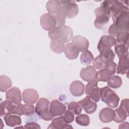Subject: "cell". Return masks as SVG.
Instances as JSON below:
<instances>
[{"instance_id": "cell-1", "label": "cell", "mask_w": 129, "mask_h": 129, "mask_svg": "<svg viewBox=\"0 0 129 129\" xmlns=\"http://www.w3.org/2000/svg\"><path fill=\"white\" fill-rule=\"evenodd\" d=\"M46 8L48 13L55 18L57 26L64 25L67 15L61 1H49L46 4Z\"/></svg>"}, {"instance_id": "cell-2", "label": "cell", "mask_w": 129, "mask_h": 129, "mask_svg": "<svg viewBox=\"0 0 129 129\" xmlns=\"http://www.w3.org/2000/svg\"><path fill=\"white\" fill-rule=\"evenodd\" d=\"M48 35L51 39H57L64 43H68L73 38V31L69 26L58 25L54 29L49 31Z\"/></svg>"}, {"instance_id": "cell-3", "label": "cell", "mask_w": 129, "mask_h": 129, "mask_svg": "<svg viewBox=\"0 0 129 129\" xmlns=\"http://www.w3.org/2000/svg\"><path fill=\"white\" fill-rule=\"evenodd\" d=\"M100 95L101 100L109 107L114 108L118 106L119 97L108 86H105L100 89Z\"/></svg>"}, {"instance_id": "cell-4", "label": "cell", "mask_w": 129, "mask_h": 129, "mask_svg": "<svg viewBox=\"0 0 129 129\" xmlns=\"http://www.w3.org/2000/svg\"><path fill=\"white\" fill-rule=\"evenodd\" d=\"M94 12L96 15V19L94 23V26L98 29H102L109 22L111 12L105 10L100 6L96 8Z\"/></svg>"}, {"instance_id": "cell-5", "label": "cell", "mask_w": 129, "mask_h": 129, "mask_svg": "<svg viewBox=\"0 0 129 129\" xmlns=\"http://www.w3.org/2000/svg\"><path fill=\"white\" fill-rule=\"evenodd\" d=\"M49 101L47 99L41 98L37 101L35 107L36 113L40 118L46 121L51 120L53 118L49 113Z\"/></svg>"}, {"instance_id": "cell-6", "label": "cell", "mask_w": 129, "mask_h": 129, "mask_svg": "<svg viewBox=\"0 0 129 129\" xmlns=\"http://www.w3.org/2000/svg\"><path fill=\"white\" fill-rule=\"evenodd\" d=\"M40 23L42 28L49 32L54 29L57 25L54 17L49 13L43 14L41 15L40 19Z\"/></svg>"}, {"instance_id": "cell-7", "label": "cell", "mask_w": 129, "mask_h": 129, "mask_svg": "<svg viewBox=\"0 0 129 129\" xmlns=\"http://www.w3.org/2000/svg\"><path fill=\"white\" fill-rule=\"evenodd\" d=\"M61 2L64 8L67 17L73 18L78 15L79 11V7L75 1L61 0Z\"/></svg>"}, {"instance_id": "cell-8", "label": "cell", "mask_w": 129, "mask_h": 129, "mask_svg": "<svg viewBox=\"0 0 129 129\" xmlns=\"http://www.w3.org/2000/svg\"><path fill=\"white\" fill-rule=\"evenodd\" d=\"M116 42V39L114 37L110 35H103L101 37L99 41L97 48L99 52L111 49V47L114 46Z\"/></svg>"}, {"instance_id": "cell-9", "label": "cell", "mask_w": 129, "mask_h": 129, "mask_svg": "<svg viewBox=\"0 0 129 129\" xmlns=\"http://www.w3.org/2000/svg\"><path fill=\"white\" fill-rule=\"evenodd\" d=\"M66 111V105L58 100H53L50 102L49 113L52 117L62 115Z\"/></svg>"}, {"instance_id": "cell-10", "label": "cell", "mask_w": 129, "mask_h": 129, "mask_svg": "<svg viewBox=\"0 0 129 129\" xmlns=\"http://www.w3.org/2000/svg\"><path fill=\"white\" fill-rule=\"evenodd\" d=\"M35 111V108L33 104L20 103L17 105L16 109L13 114L19 116L24 115L26 116H31L34 114Z\"/></svg>"}, {"instance_id": "cell-11", "label": "cell", "mask_w": 129, "mask_h": 129, "mask_svg": "<svg viewBox=\"0 0 129 129\" xmlns=\"http://www.w3.org/2000/svg\"><path fill=\"white\" fill-rule=\"evenodd\" d=\"M71 43L79 52L87 50L89 46V41L85 37L79 35L73 37Z\"/></svg>"}, {"instance_id": "cell-12", "label": "cell", "mask_w": 129, "mask_h": 129, "mask_svg": "<svg viewBox=\"0 0 129 129\" xmlns=\"http://www.w3.org/2000/svg\"><path fill=\"white\" fill-rule=\"evenodd\" d=\"M6 97V99L16 105L21 103L22 100L21 91L20 89L16 87H14L7 91Z\"/></svg>"}, {"instance_id": "cell-13", "label": "cell", "mask_w": 129, "mask_h": 129, "mask_svg": "<svg viewBox=\"0 0 129 129\" xmlns=\"http://www.w3.org/2000/svg\"><path fill=\"white\" fill-rule=\"evenodd\" d=\"M78 103L88 114H92L94 113L97 107L96 103L92 100L88 95L82 100L79 101Z\"/></svg>"}, {"instance_id": "cell-14", "label": "cell", "mask_w": 129, "mask_h": 129, "mask_svg": "<svg viewBox=\"0 0 129 129\" xmlns=\"http://www.w3.org/2000/svg\"><path fill=\"white\" fill-rule=\"evenodd\" d=\"M23 101L26 104H33L36 102L39 98L38 92L33 89H26L22 93Z\"/></svg>"}, {"instance_id": "cell-15", "label": "cell", "mask_w": 129, "mask_h": 129, "mask_svg": "<svg viewBox=\"0 0 129 129\" xmlns=\"http://www.w3.org/2000/svg\"><path fill=\"white\" fill-rule=\"evenodd\" d=\"M119 28L125 30H128L129 11H125L119 14L113 21Z\"/></svg>"}, {"instance_id": "cell-16", "label": "cell", "mask_w": 129, "mask_h": 129, "mask_svg": "<svg viewBox=\"0 0 129 129\" xmlns=\"http://www.w3.org/2000/svg\"><path fill=\"white\" fill-rule=\"evenodd\" d=\"M96 70L92 66H88L85 68H83L80 71V77L86 82H90L95 79Z\"/></svg>"}, {"instance_id": "cell-17", "label": "cell", "mask_w": 129, "mask_h": 129, "mask_svg": "<svg viewBox=\"0 0 129 129\" xmlns=\"http://www.w3.org/2000/svg\"><path fill=\"white\" fill-rule=\"evenodd\" d=\"M17 105L11 101L6 100L2 102L0 105V115L1 117L13 114Z\"/></svg>"}, {"instance_id": "cell-18", "label": "cell", "mask_w": 129, "mask_h": 129, "mask_svg": "<svg viewBox=\"0 0 129 129\" xmlns=\"http://www.w3.org/2000/svg\"><path fill=\"white\" fill-rule=\"evenodd\" d=\"M48 128L63 129V128H73L71 125L67 122L63 115L56 117L52 119L51 123L47 127Z\"/></svg>"}, {"instance_id": "cell-19", "label": "cell", "mask_w": 129, "mask_h": 129, "mask_svg": "<svg viewBox=\"0 0 129 129\" xmlns=\"http://www.w3.org/2000/svg\"><path fill=\"white\" fill-rule=\"evenodd\" d=\"M115 116L114 110L109 107L102 109L99 114L100 120L104 123H108L113 120Z\"/></svg>"}, {"instance_id": "cell-20", "label": "cell", "mask_w": 129, "mask_h": 129, "mask_svg": "<svg viewBox=\"0 0 129 129\" xmlns=\"http://www.w3.org/2000/svg\"><path fill=\"white\" fill-rule=\"evenodd\" d=\"M70 90L73 96L76 97L81 96L84 93L85 86L82 82L78 80L75 81L71 84Z\"/></svg>"}, {"instance_id": "cell-21", "label": "cell", "mask_w": 129, "mask_h": 129, "mask_svg": "<svg viewBox=\"0 0 129 129\" xmlns=\"http://www.w3.org/2000/svg\"><path fill=\"white\" fill-rule=\"evenodd\" d=\"M64 53L66 57L70 59H74L78 57L79 51L72 44L71 42L65 44Z\"/></svg>"}, {"instance_id": "cell-22", "label": "cell", "mask_w": 129, "mask_h": 129, "mask_svg": "<svg viewBox=\"0 0 129 129\" xmlns=\"http://www.w3.org/2000/svg\"><path fill=\"white\" fill-rule=\"evenodd\" d=\"M114 113L115 116L113 120L117 123L124 121L128 116V109H126L121 105L114 110Z\"/></svg>"}, {"instance_id": "cell-23", "label": "cell", "mask_w": 129, "mask_h": 129, "mask_svg": "<svg viewBox=\"0 0 129 129\" xmlns=\"http://www.w3.org/2000/svg\"><path fill=\"white\" fill-rule=\"evenodd\" d=\"M128 71V56L119 58V61L117 67V73L121 75L126 74Z\"/></svg>"}, {"instance_id": "cell-24", "label": "cell", "mask_w": 129, "mask_h": 129, "mask_svg": "<svg viewBox=\"0 0 129 129\" xmlns=\"http://www.w3.org/2000/svg\"><path fill=\"white\" fill-rule=\"evenodd\" d=\"M4 118L6 124L8 126L11 127L19 125L22 123V120L21 117L15 114L5 115Z\"/></svg>"}, {"instance_id": "cell-25", "label": "cell", "mask_w": 129, "mask_h": 129, "mask_svg": "<svg viewBox=\"0 0 129 129\" xmlns=\"http://www.w3.org/2000/svg\"><path fill=\"white\" fill-rule=\"evenodd\" d=\"M113 74L107 69L104 68L96 72L95 79L99 82H107Z\"/></svg>"}, {"instance_id": "cell-26", "label": "cell", "mask_w": 129, "mask_h": 129, "mask_svg": "<svg viewBox=\"0 0 129 129\" xmlns=\"http://www.w3.org/2000/svg\"><path fill=\"white\" fill-rule=\"evenodd\" d=\"M65 47L64 43L57 39H51L50 47L51 50L56 53H61L64 51Z\"/></svg>"}, {"instance_id": "cell-27", "label": "cell", "mask_w": 129, "mask_h": 129, "mask_svg": "<svg viewBox=\"0 0 129 129\" xmlns=\"http://www.w3.org/2000/svg\"><path fill=\"white\" fill-rule=\"evenodd\" d=\"M115 52L118 58L128 56V46L122 44H115Z\"/></svg>"}, {"instance_id": "cell-28", "label": "cell", "mask_w": 129, "mask_h": 129, "mask_svg": "<svg viewBox=\"0 0 129 129\" xmlns=\"http://www.w3.org/2000/svg\"><path fill=\"white\" fill-rule=\"evenodd\" d=\"M108 60L104 56L99 54L97 56L94 60L93 62V67L95 69L101 70L105 68L106 62Z\"/></svg>"}, {"instance_id": "cell-29", "label": "cell", "mask_w": 129, "mask_h": 129, "mask_svg": "<svg viewBox=\"0 0 129 129\" xmlns=\"http://www.w3.org/2000/svg\"><path fill=\"white\" fill-rule=\"evenodd\" d=\"M12 82L11 79L6 76L2 75L0 77V91L4 92L7 91L8 89L11 87Z\"/></svg>"}, {"instance_id": "cell-30", "label": "cell", "mask_w": 129, "mask_h": 129, "mask_svg": "<svg viewBox=\"0 0 129 129\" xmlns=\"http://www.w3.org/2000/svg\"><path fill=\"white\" fill-rule=\"evenodd\" d=\"M94 56L92 52L88 50H85L82 52L80 56V61L83 64H90L93 60Z\"/></svg>"}, {"instance_id": "cell-31", "label": "cell", "mask_w": 129, "mask_h": 129, "mask_svg": "<svg viewBox=\"0 0 129 129\" xmlns=\"http://www.w3.org/2000/svg\"><path fill=\"white\" fill-rule=\"evenodd\" d=\"M107 84L113 89L118 88L122 85V79L118 76L112 75L107 81Z\"/></svg>"}, {"instance_id": "cell-32", "label": "cell", "mask_w": 129, "mask_h": 129, "mask_svg": "<svg viewBox=\"0 0 129 129\" xmlns=\"http://www.w3.org/2000/svg\"><path fill=\"white\" fill-rule=\"evenodd\" d=\"M128 30H122L116 37L115 44H122L128 46Z\"/></svg>"}, {"instance_id": "cell-33", "label": "cell", "mask_w": 129, "mask_h": 129, "mask_svg": "<svg viewBox=\"0 0 129 129\" xmlns=\"http://www.w3.org/2000/svg\"><path fill=\"white\" fill-rule=\"evenodd\" d=\"M76 122L80 125L86 126L90 124V118L87 114H81L76 117Z\"/></svg>"}, {"instance_id": "cell-34", "label": "cell", "mask_w": 129, "mask_h": 129, "mask_svg": "<svg viewBox=\"0 0 129 129\" xmlns=\"http://www.w3.org/2000/svg\"><path fill=\"white\" fill-rule=\"evenodd\" d=\"M68 110L72 111L74 114L79 115L81 113L82 110V107L78 103L75 101L70 102L68 106Z\"/></svg>"}, {"instance_id": "cell-35", "label": "cell", "mask_w": 129, "mask_h": 129, "mask_svg": "<svg viewBox=\"0 0 129 129\" xmlns=\"http://www.w3.org/2000/svg\"><path fill=\"white\" fill-rule=\"evenodd\" d=\"M123 29L119 28L116 24L113 23L108 29V33L112 37H117V35L122 31Z\"/></svg>"}, {"instance_id": "cell-36", "label": "cell", "mask_w": 129, "mask_h": 129, "mask_svg": "<svg viewBox=\"0 0 129 129\" xmlns=\"http://www.w3.org/2000/svg\"><path fill=\"white\" fill-rule=\"evenodd\" d=\"M100 89L98 86L94 87L90 92L89 94V96L91 98V99L95 101V102H97L100 100Z\"/></svg>"}, {"instance_id": "cell-37", "label": "cell", "mask_w": 129, "mask_h": 129, "mask_svg": "<svg viewBox=\"0 0 129 129\" xmlns=\"http://www.w3.org/2000/svg\"><path fill=\"white\" fill-rule=\"evenodd\" d=\"M98 81L95 79L91 81L88 83L85 87V93L87 95H89L91 90L95 87L97 86Z\"/></svg>"}, {"instance_id": "cell-38", "label": "cell", "mask_w": 129, "mask_h": 129, "mask_svg": "<svg viewBox=\"0 0 129 129\" xmlns=\"http://www.w3.org/2000/svg\"><path fill=\"white\" fill-rule=\"evenodd\" d=\"M64 118L68 123L72 122L74 120V114L70 110H66L62 114Z\"/></svg>"}, {"instance_id": "cell-39", "label": "cell", "mask_w": 129, "mask_h": 129, "mask_svg": "<svg viewBox=\"0 0 129 129\" xmlns=\"http://www.w3.org/2000/svg\"><path fill=\"white\" fill-rule=\"evenodd\" d=\"M116 63L113 60H108L106 62L105 68L108 69L114 75L116 72Z\"/></svg>"}, {"instance_id": "cell-40", "label": "cell", "mask_w": 129, "mask_h": 129, "mask_svg": "<svg viewBox=\"0 0 129 129\" xmlns=\"http://www.w3.org/2000/svg\"><path fill=\"white\" fill-rule=\"evenodd\" d=\"M25 128H40V126L39 125V124H38L36 122H29L27 123L25 125Z\"/></svg>"}]
</instances>
